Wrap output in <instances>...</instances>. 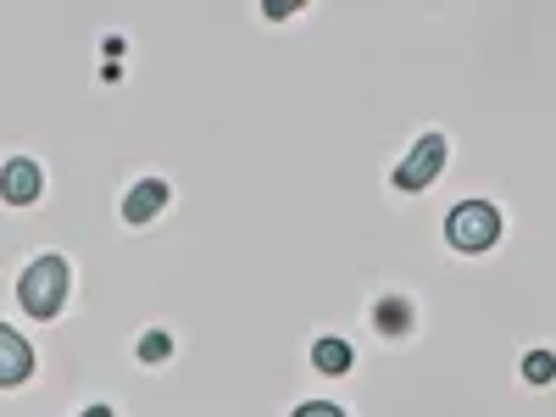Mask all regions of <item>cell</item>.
Returning <instances> with one entry per match:
<instances>
[{
	"label": "cell",
	"mask_w": 556,
	"mask_h": 417,
	"mask_svg": "<svg viewBox=\"0 0 556 417\" xmlns=\"http://www.w3.org/2000/svg\"><path fill=\"white\" fill-rule=\"evenodd\" d=\"M167 195H173V190H167V178H146V184H134V190L123 195V223H134V228H139V223H151V217L167 206Z\"/></svg>",
	"instance_id": "6"
},
{
	"label": "cell",
	"mask_w": 556,
	"mask_h": 417,
	"mask_svg": "<svg viewBox=\"0 0 556 417\" xmlns=\"http://www.w3.org/2000/svg\"><path fill=\"white\" fill-rule=\"evenodd\" d=\"M312 362H317V374H345V367H351V345L345 340H317Z\"/></svg>",
	"instance_id": "7"
},
{
	"label": "cell",
	"mask_w": 556,
	"mask_h": 417,
	"mask_svg": "<svg viewBox=\"0 0 556 417\" xmlns=\"http://www.w3.org/2000/svg\"><path fill=\"white\" fill-rule=\"evenodd\" d=\"M167 351H173L167 334H146V345H139V356H146V362H167Z\"/></svg>",
	"instance_id": "10"
},
{
	"label": "cell",
	"mask_w": 556,
	"mask_h": 417,
	"mask_svg": "<svg viewBox=\"0 0 556 417\" xmlns=\"http://www.w3.org/2000/svg\"><path fill=\"white\" fill-rule=\"evenodd\" d=\"M28 374H34V345H28L17 329H7V323H0V390L23 384Z\"/></svg>",
	"instance_id": "5"
},
{
	"label": "cell",
	"mask_w": 556,
	"mask_h": 417,
	"mask_svg": "<svg viewBox=\"0 0 556 417\" xmlns=\"http://www.w3.org/2000/svg\"><path fill=\"white\" fill-rule=\"evenodd\" d=\"M295 417H345L334 401H306V406H295Z\"/></svg>",
	"instance_id": "11"
},
{
	"label": "cell",
	"mask_w": 556,
	"mask_h": 417,
	"mask_svg": "<svg viewBox=\"0 0 556 417\" xmlns=\"http://www.w3.org/2000/svg\"><path fill=\"white\" fill-rule=\"evenodd\" d=\"M445 240H451L456 251H468V256L490 251V245L501 240V212H495L490 201H462V206L445 217Z\"/></svg>",
	"instance_id": "2"
},
{
	"label": "cell",
	"mask_w": 556,
	"mask_h": 417,
	"mask_svg": "<svg viewBox=\"0 0 556 417\" xmlns=\"http://www.w3.org/2000/svg\"><path fill=\"white\" fill-rule=\"evenodd\" d=\"M78 417H112V406H89V412H78Z\"/></svg>",
	"instance_id": "12"
},
{
	"label": "cell",
	"mask_w": 556,
	"mask_h": 417,
	"mask_svg": "<svg viewBox=\"0 0 556 417\" xmlns=\"http://www.w3.org/2000/svg\"><path fill=\"white\" fill-rule=\"evenodd\" d=\"M45 190V173L28 162V156H12L7 167H0V201H12V206H34Z\"/></svg>",
	"instance_id": "4"
},
{
	"label": "cell",
	"mask_w": 556,
	"mask_h": 417,
	"mask_svg": "<svg viewBox=\"0 0 556 417\" xmlns=\"http://www.w3.org/2000/svg\"><path fill=\"white\" fill-rule=\"evenodd\" d=\"M445 156H451V139H445V134H424V139H417V146L401 156V167L390 173V184H395V190H406V195L429 190V184L445 173Z\"/></svg>",
	"instance_id": "3"
},
{
	"label": "cell",
	"mask_w": 556,
	"mask_h": 417,
	"mask_svg": "<svg viewBox=\"0 0 556 417\" xmlns=\"http://www.w3.org/2000/svg\"><path fill=\"white\" fill-rule=\"evenodd\" d=\"M67 262L62 256H34L28 262V273L17 278V301H23V312L28 317H56L62 312V301H67Z\"/></svg>",
	"instance_id": "1"
},
{
	"label": "cell",
	"mask_w": 556,
	"mask_h": 417,
	"mask_svg": "<svg viewBox=\"0 0 556 417\" xmlns=\"http://www.w3.org/2000/svg\"><path fill=\"white\" fill-rule=\"evenodd\" d=\"M523 379H529V384H551V379H556V356H551V351H529V356H523Z\"/></svg>",
	"instance_id": "9"
},
{
	"label": "cell",
	"mask_w": 556,
	"mask_h": 417,
	"mask_svg": "<svg viewBox=\"0 0 556 417\" xmlns=\"http://www.w3.org/2000/svg\"><path fill=\"white\" fill-rule=\"evenodd\" d=\"M379 329H384V334H406V329H412V306L395 301V295H384V301H379Z\"/></svg>",
	"instance_id": "8"
}]
</instances>
